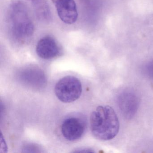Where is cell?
Segmentation results:
<instances>
[{
    "mask_svg": "<svg viewBox=\"0 0 153 153\" xmlns=\"http://www.w3.org/2000/svg\"><path fill=\"white\" fill-rule=\"evenodd\" d=\"M85 120L78 116H71L65 119L61 125V132L67 140L75 141L80 139L85 131Z\"/></svg>",
    "mask_w": 153,
    "mask_h": 153,
    "instance_id": "obj_4",
    "label": "cell"
},
{
    "mask_svg": "<svg viewBox=\"0 0 153 153\" xmlns=\"http://www.w3.org/2000/svg\"><path fill=\"white\" fill-rule=\"evenodd\" d=\"M74 152H81V153H89V152H94V151L90 150V149H77L76 150H75Z\"/></svg>",
    "mask_w": 153,
    "mask_h": 153,
    "instance_id": "obj_10",
    "label": "cell"
},
{
    "mask_svg": "<svg viewBox=\"0 0 153 153\" xmlns=\"http://www.w3.org/2000/svg\"><path fill=\"white\" fill-rule=\"evenodd\" d=\"M7 26L10 37L17 45H23L33 36L34 26L26 5L19 0L10 5L7 15Z\"/></svg>",
    "mask_w": 153,
    "mask_h": 153,
    "instance_id": "obj_1",
    "label": "cell"
},
{
    "mask_svg": "<svg viewBox=\"0 0 153 153\" xmlns=\"http://www.w3.org/2000/svg\"><path fill=\"white\" fill-rule=\"evenodd\" d=\"M36 52L42 59H51L59 55L61 49L53 37L46 36L38 41L36 46Z\"/></svg>",
    "mask_w": 153,
    "mask_h": 153,
    "instance_id": "obj_7",
    "label": "cell"
},
{
    "mask_svg": "<svg viewBox=\"0 0 153 153\" xmlns=\"http://www.w3.org/2000/svg\"><path fill=\"white\" fill-rule=\"evenodd\" d=\"M139 99L136 94L130 91H124L119 96L118 105L123 116L126 119L134 117L139 107Z\"/></svg>",
    "mask_w": 153,
    "mask_h": 153,
    "instance_id": "obj_6",
    "label": "cell"
},
{
    "mask_svg": "<svg viewBox=\"0 0 153 153\" xmlns=\"http://www.w3.org/2000/svg\"><path fill=\"white\" fill-rule=\"evenodd\" d=\"M90 129L97 139L109 140L114 138L120 130V122L114 110L109 105H100L91 114Z\"/></svg>",
    "mask_w": 153,
    "mask_h": 153,
    "instance_id": "obj_2",
    "label": "cell"
},
{
    "mask_svg": "<svg viewBox=\"0 0 153 153\" xmlns=\"http://www.w3.org/2000/svg\"><path fill=\"white\" fill-rule=\"evenodd\" d=\"M147 70L149 75L153 79V62L148 64L147 67Z\"/></svg>",
    "mask_w": 153,
    "mask_h": 153,
    "instance_id": "obj_9",
    "label": "cell"
},
{
    "mask_svg": "<svg viewBox=\"0 0 153 153\" xmlns=\"http://www.w3.org/2000/svg\"><path fill=\"white\" fill-rule=\"evenodd\" d=\"M54 92L57 98L64 103L75 102L82 92V84L76 77L68 76L60 79L55 85Z\"/></svg>",
    "mask_w": 153,
    "mask_h": 153,
    "instance_id": "obj_3",
    "label": "cell"
},
{
    "mask_svg": "<svg viewBox=\"0 0 153 153\" xmlns=\"http://www.w3.org/2000/svg\"><path fill=\"white\" fill-rule=\"evenodd\" d=\"M39 19L47 21L51 18L50 8L45 0H29Z\"/></svg>",
    "mask_w": 153,
    "mask_h": 153,
    "instance_id": "obj_8",
    "label": "cell"
},
{
    "mask_svg": "<svg viewBox=\"0 0 153 153\" xmlns=\"http://www.w3.org/2000/svg\"><path fill=\"white\" fill-rule=\"evenodd\" d=\"M61 20L68 25H72L78 18L77 9L75 0H52Z\"/></svg>",
    "mask_w": 153,
    "mask_h": 153,
    "instance_id": "obj_5",
    "label": "cell"
}]
</instances>
